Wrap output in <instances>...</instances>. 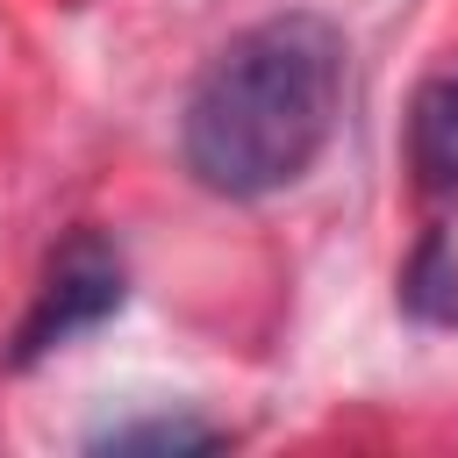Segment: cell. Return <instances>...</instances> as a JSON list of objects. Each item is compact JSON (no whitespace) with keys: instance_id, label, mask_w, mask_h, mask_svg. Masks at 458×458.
<instances>
[{"instance_id":"1","label":"cell","mask_w":458,"mask_h":458,"mask_svg":"<svg viewBox=\"0 0 458 458\" xmlns=\"http://www.w3.org/2000/svg\"><path fill=\"white\" fill-rule=\"evenodd\" d=\"M336 107H344V36H336V21L308 14V7L272 14V21L243 29L200 72L186 122H179L186 172L208 193L265 200L322 157Z\"/></svg>"},{"instance_id":"2","label":"cell","mask_w":458,"mask_h":458,"mask_svg":"<svg viewBox=\"0 0 458 458\" xmlns=\"http://www.w3.org/2000/svg\"><path fill=\"white\" fill-rule=\"evenodd\" d=\"M122 286H129V272H122V258H114V243L107 236H93V229H79V236H64V250L50 258V272H43V286H36V301H29V315H21V329H14V365H36V358H50L57 344H72L79 329H93V322H107L114 308H122Z\"/></svg>"},{"instance_id":"3","label":"cell","mask_w":458,"mask_h":458,"mask_svg":"<svg viewBox=\"0 0 458 458\" xmlns=\"http://www.w3.org/2000/svg\"><path fill=\"white\" fill-rule=\"evenodd\" d=\"M408 143H415V172H422L429 186H458V72L437 79V86L415 100Z\"/></svg>"},{"instance_id":"4","label":"cell","mask_w":458,"mask_h":458,"mask_svg":"<svg viewBox=\"0 0 458 458\" xmlns=\"http://www.w3.org/2000/svg\"><path fill=\"white\" fill-rule=\"evenodd\" d=\"M215 444H222V437H215L208 422H179V415H172V422H165V415H157V422H122V429H100V437H93V451H165V458H172V451H215Z\"/></svg>"}]
</instances>
